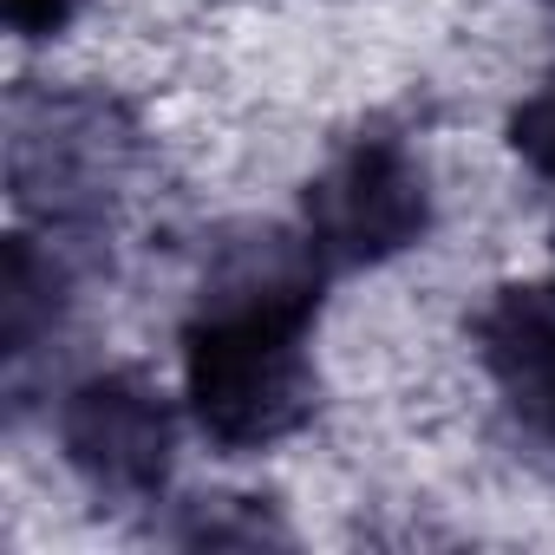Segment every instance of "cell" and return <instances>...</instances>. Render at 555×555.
Returning <instances> with one entry per match:
<instances>
[{
  "instance_id": "1",
  "label": "cell",
  "mask_w": 555,
  "mask_h": 555,
  "mask_svg": "<svg viewBox=\"0 0 555 555\" xmlns=\"http://www.w3.org/2000/svg\"><path fill=\"white\" fill-rule=\"evenodd\" d=\"M308 321L203 308L183 334V392L196 425L229 451H261L314 412V366L301 353Z\"/></svg>"
},
{
  "instance_id": "2",
  "label": "cell",
  "mask_w": 555,
  "mask_h": 555,
  "mask_svg": "<svg viewBox=\"0 0 555 555\" xmlns=\"http://www.w3.org/2000/svg\"><path fill=\"white\" fill-rule=\"evenodd\" d=\"M431 222L425 170L399 144H353L308 183V235L340 261H386Z\"/></svg>"
},
{
  "instance_id": "3",
  "label": "cell",
  "mask_w": 555,
  "mask_h": 555,
  "mask_svg": "<svg viewBox=\"0 0 555 555\" xmlns=\"http://www.w3.org/2000/svg\"><path fill=\"white\" fill-rule=\"evenodd\" d=\"M60 444H66V464L112 490V496H151L170 470V412L164 399L131 379V373H99L86 386L66 392L60 405Z\"/></svg>"
},
{
  "instance_id": "4",
  "label": "cell",
  "mask_w": 555,
  "mask_h": 555,
  "mask_svg": "<svg viewBox=\"0 0 555 555\" xmlns=\"http://www.w3.org/2000/svg\"><path fill=\"white\" fill-rule=\"evenodd\" d=\"M477 347L509 412L555 438V288H503L477 321Z\"/></svg>"
},
{
  "instance_id": "5",
  "label": "cell",
  "mask_w": 555,
  "mask_h": 555,
  "mask_svg": "<svg viewBox=\"0 0 555 555\" xmlns=\"http://www.w3.org/2000/svg\"><path fill=\"white\" fill-rule=\"evenodd\" d=\"M509 144H516L542 177H555V86H542L535 99L516 105V118H509Z\"/></svg>"
},
{
  "instance_id": "6",
  "label": "cell",
  "mask_w": 555,
  "mask_h": 555,
  "mask_svg": "<svg viewBox=\"0 0 555 555\" xmlns=\"http://www.w3.org/2000/svg\"><path fill=\"white\" fill-rule=\"evenodd\" d=\"M0 14H8V27H14V34L47 40V34H60V27L79 14V0H0Z\"/></svg>"
}]
</instances>
